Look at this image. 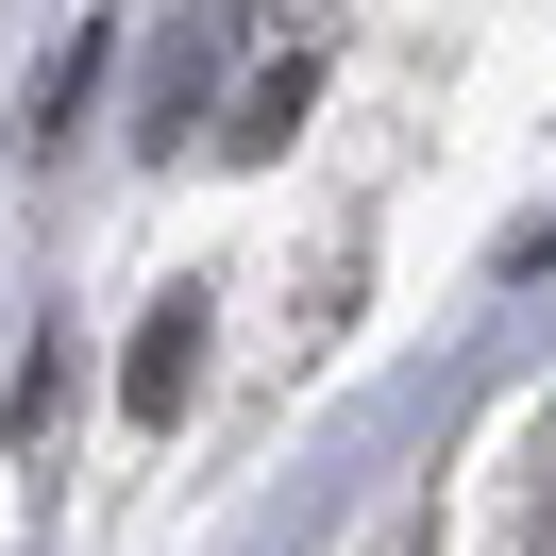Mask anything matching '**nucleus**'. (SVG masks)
Instances as JSON below:
<instances>
[{
  "mask_svg": "<svg viewBox=\"0 0 556 556\" xmlns=\"http://www.w3.org/2000/svg\"><path fill=\"white\" fill-rule=\"evenodd\" d=\"M186 371H203V287H169V304L136 320V371H118V388H136V421H169Z\"/></svg>",
  "mask_w": 556,
  "mask_h": 556,
  "instance_id": "1",
  "label": "nucleus"
},
{
  "mask_svg": "<svg viewBox=\"0 0 556 556\" xmlns=\"http://www.w3.org/2000/svg\"><path fill=\"white\" fill-rule=\"evenodd\" d=\"M506 270H556V219H522V237H506Z\"/></svg>",
  "mask_w": 556,
  "mask_h": 556,
  "instance_id": "2",
  "label": "nucleus"
}]
</instances>
